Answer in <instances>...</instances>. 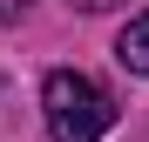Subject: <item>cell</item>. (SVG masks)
Masks as SVG:
<instances>
[{
    "label": "cell",
    "mask_w": 149,
    "mask_h": 142,
    "mask_svg": "<svg viewBox=\"0 0 149 142\" xmlns=\"http://www.w3.org/2000/svg\"><path fill=\"white\" fill-rule=\"evenodd\" d=\"M41 122L47 142H102L115 129V95L81 68H54L41 81Z\"/></svg>",
    "instance_id": "cell-1"
},
{
    "label": "cell",
    "mask_w": 149,
    "mask_h": 142,
    "mask_svg": "<svg viewBox=\"0 0 149 142\" xmlns=\"http://www.w3.org/2000/svg\"><path fill=\"white\" fill-rule=\"evenodd\" d=\"M115 61L129 68V75H149V7L122 20V34H115Z\"/></svg>",
    "instance_id": "cell-2"
},
{
    "label": "cell",
    "mask_w": 149,
    "mask_h": 142,
    "mask_svg": "<svg viewBox=\"0 0 149 142\" xmlns=\"http://www.w3.org/2000/svg\"><path fill=\"white\" fill-rule=\"evenodd\" d=\"M27 7H34V0H0V27H7V20H20Z\"/></svg>",
    "instance_id": "cell-3"
},
{
    "label": "cell",
    "mask_w": 149,
    "mask_h": 142,
    "mask_svg": "<svg viewBox=\"0 0 149 142\" xmlns=\"http://www.w3.org/2000/svg\"><path fill=\"white\" fill-rule=\"evenodd\" d=\"M68 7H81V14H109V7H122V0H68Z\"/></svg>",
    "instance_id": "cell-4"
}]
</instances>
